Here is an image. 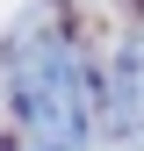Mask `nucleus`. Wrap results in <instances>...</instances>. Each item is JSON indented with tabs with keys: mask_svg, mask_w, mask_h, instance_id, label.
<instances>
[{
	"mask_svg": "<svg viewBox=\"0 0 144 151\" xmlns=\"http://www.w3.org/2000/svg\"><path fill=\"white\" fill-rule=\"evenodd\" d=\"M7 79H14L29 151H86V72H79L72 36H50V29L14 36Z\"/></svg>",
	"mask_w": 144,
	"mask_h": 151,
	"instance_id": "nucleus-1",
	"label": "nucleus"
},
{
	"mask_svg": "<svg viewBox=\"0 0 144 151\" xmlns=\"http://www.w3.org/2000/svg\"><path fill=\"white\" fill-rule=\"evenodd\" d=\"M115 129L144 137V43H130L115 65Z\"/></svg>",
	"mask_w": 144,
	"mask_h": 151,
	"instance_id": "nucleus-2",
	"label": "nucleus"
}]
</instances>
